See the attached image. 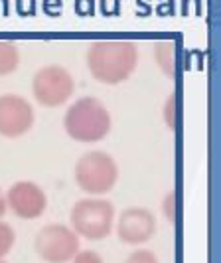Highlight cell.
<instances>
[{
    "label": "cell",
    "mask_w": 221,
    "mask_h": 263,
    "mask_svg": "<svg viewBox=\"0 0 221 263\" xmlns=\"http://www.w3.org/2000/svg\"><path fill=\"white\" fill-rule=\"evenodd\" d=\"M73 263H105L101 259V255L93 250H85V251H77V255L71 259Z\"/></svg>",
    "instance_id": "cell-15"
},
{
    "label": "cell",
    "mask_w": 221,
    "mask_h": 263,
    "mask_svg": "<svg viewBox=\"0 0 221 263\" xmlns=\"http://www.w3.org/2000/svg\"><path fill=\"white\" fill-rule=\"evenodd\" d=\"M111 113L97 97H81L67 109L65 133L77 143H99L111 133Z\"/></svg>",
    "instance_id": "cell-2"
},
{
    "label": "cell",
    "mask_w": 221,
    "mask_h": 263,
    "mask_svg": "<svg viewBox=\"0 0 221 263\" xmlns=\"http://www.w3.org/2000/svg\"><path fill=\"white\" fill-rule=\"evenodd\" d=\"M6 208H8V206H6V198H4V194L0 192V218L6 214Z\"/></svg>",
    "instance_id": "cell-16"
},
{
    "label": "cell",
    "mask_w": 221,
    "mask_h": 263,
    "mask_svg": "<svg viewBox=\"0 0 221 263\" xmlns=\"http://www.w3.org/2000/svg\"><path fill=\"white\" fill-rule=\"evenodd\" d=\"M125 263H160L156 257V253H152L150 250H136L129 255V259Z\"/></svg>",
    "instance_id": "cell-14"
},
{
    "label": "cell",
    "mask_w": 221,
    "mask_h": 263,
    "mask_svg": "<svg viewBox=\"0 0 221 263\" xmlns=\"http://www.w3.org/2000/svg\"><path fill=\"white\" fill-rule=\"evenodd\" d=\"M73 76L62 66H44L32 79V93L39 105L59 107L73 95Z\"/></svg>",
    "instance_id": "cell-6"
},
{
    "label": "cell",
    "mask_w": 221,
    "mask_h": 263,
    "mask_svg": "<svg viewBox=\"0 0 221 263\" xmlns=\"http://www.w3.org/2000/svg\"><path fill=\"white\" fill-rule=\"evenodd\" d=\"M34 107L30 101L14 95L4 93L0 95V135L6 139H18L26 135L34 127Z\"/></svg>",
    "instance_id": "cell-7"
},
{
    "label": "cell",
    "mask_w": 221,
    "mask_h": 263,
    "mask_svg": "<svg viewBox=\"0 0 221 263\" xmlns=\"http://www.w3.org/2000/svg\"><path fill=\"white\" fill-rule=\"evenodd\" d=\"M154 60H156L158 67L168 76V78H176L178 73V46L176 42L172 40H164V42H158L156 48H154Z\"/></svg>",
    "instance_id": "cell-10"
},
{
    "label": "cell",
    "mask_w": 221,
    "mask_h": 263,
    "mask_svg": "<svg viewBox=\"0 0 221 263\" xmlns=\"http://www.w3.org/2000/svg\"><path fill=\"white\" fill-rule=\"evenodd\" d=\"M178 97H176V93H170L168 101H166V107H164V121H166V125H168L170 131H174L176 129V125H178Z\"/></svg>",
    "instance_id": "cell-13"
},
{
    "label": "cell",
    "mask_w": 221,
    "mask_h": 263,
    "mask_svg": "<svg viewBox=\"0 0 221 263\" xmlns=\"http://www.w3.org/2000/svg\"><path fill=\"white\" fill-rule=\"evenodd\" d=\"M16 243V234L8 224L0 222V259L6 257Z\"/></svg>",
    "instance_id": "cell-12"
},
{
    "label": "cell",
    "mask_w": 221,
    "mask_h": 263,
    "mask_svg": "<svg viewBox=\"0 0 221 263\" xmlns=\"http://www.w3.org/2000/svg\"><path fill=\"white\" fill-rule=\"evenodd\" d=\"M20 66V52L18 46L8 40H0V78L10 76Z\"/></svg>",
    "instance_id": "cell-11"
},
{
    "label": "cell",
    "mask_w": 221,
    "mask_h": 263,
    "mask_svg": "<svg viewBox=\"0 0 221 263\" xmlns=\"http://www.w3.org/2000/svg\"><path fill=\"white\" fill-rule=\"evenodd\" d=\"M34 250L38 257L46 263H67L79 251V236L67 226L50 224L44 226L36 236Z\"/></svg>",
    "instance_id": "cell-5"
},
{
    "label": "cell",
    "mask_w": 221,
    "mask_h": 263,
    "mask_svg": "<svg viewBox=\"0 0 221 263\" xmlns=\"http://www.w3.org/2000/svg\"><path fill=\"white\" fill-rule=\"evenodd\" d=\"M71 230L89 241H101L115 224V206L103 198H83L69 214Z\"/></svg>",
    "instance_id": "cell-3"
},
{
    "label": "cell",
    "mask_w": 221,
    "mask_h": 263,
    "mask_svg": "<svg viewBox=\"0 0 221 263\" xmlns=\"http://www.w3.org/2000/svg\"><path fill=\"white\" fill-rule=\"evenodd\" d=\"M6 206L14 212V216L22 220H36L48 208V196L44 188L32 180H20L8 188Z\"/></svg>",
    "instance_id": "cell-8"
},
{
    "label": "cell",
    "mask_w": 221,
    "mask_h": 263,
    "mask_svg": "<svg viewBox=\"0 0 221 263\" xmlns=\"http://www.w3.org/2000/svg\"><path fill=\"white\" fill-rule=\"evenodd\" d=\"M117 180V162L105 151H89L75 164V182L83 192L91 196H101L111 192Z\"/></svg>",
    "instance_id": "cell-4"
},
{
    "label": "cell",
    "mask_w": 221,
    "mask_h": 263,
    "mask_svg": "<svg viewBox=\"0 0 221 263\" xmlns=\"http://www.w3.org/2000/svg\"><path fill=\"white\" fill-rule=\"evenodd\" d=\"M138 66V46L130 40H97L87 50V67L93 79L105 85H118Z\"/></svg>",
    "instance_id": "cell-1"
},
{
    "label": "cell",
    "mask_w": 221,
    "mask_h": 263,
    "mask_svg": "<svg viewBox=\"0 0 221 263\" xmlns=\"http://www.w3.org/2000/svg\"><path fill=\"white\" fill-rule=\"evenodd\" d=\"M0 263H6V261H2V259H0Z\"/></svg>",
    "instance_id": "cell-17"
},
{
    "label": "cell",
    "mask_w": 221,
    "mask_h": 263,
    "mask_svg": "<svg viewBox=\"0 0 221 263\" xmlns=\"http://www.w3.org/2000/svg\"><path fill=\"white\" fill-rule=\"evenodd\" d=\"M156 234V218L146 208H129L117 222V236L127 246H140Z\"/></svg>",
    "instance_id": "cell-9"
}]
</instances>
